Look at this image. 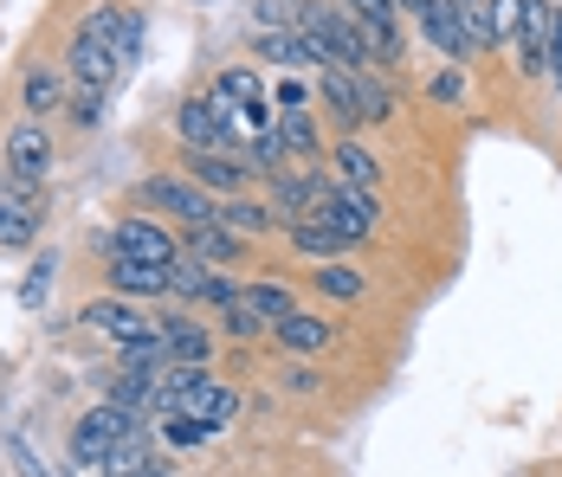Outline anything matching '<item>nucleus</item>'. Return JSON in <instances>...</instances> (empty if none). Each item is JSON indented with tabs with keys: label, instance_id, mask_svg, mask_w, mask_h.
<instances>
[{
	"label": "nucleus",
	"instance_id": "1",
	"mask_svg": "<svg viewBox=\"0 0 562 477\" xmlns=\"http://www.w3.org/2000/svg\"><path fill=\"white\" fill-rule=\"evenodd\" d=\"M130 432H143V420H130L123 407L98 400V407L78 420V432H71V458H78V465H104V452H111V445H123Z\"/></svg>",
	"mask_w": 562,
	"mask_h": 477
},
{
	"label": "nucleus",
	"instance_id": "2",
	"mask_svg": "<svg viewBox=\"0 0 562 477\" xmlns=\"http://www.w3.org/2000/svg\"><path fill=\"white\" fill-rule=\"evenodd\" d=\"M46 168H53V136H46V123H33V116L13 123V136H7V181L40 188Z\"/></svg>",
	"mask_w": 562,
	"mask_h": 477
},
{
	"label": "nucleus",
	"instance_id": "3",
	"mask_svg": "<svg viewBox=\"0 0 562 477\" xmlns=\"http://www.w3.org/2000/svg\"><path fill=\"white\" fill-rule=\"evenodd\" d=\"M175 129H181L188 149H207V156H226V143H233V123H226L221 98H188L181 116H175Z\"/></svg>",
	"mask_w": 562,
	"mask_h": 477
},
{
	"label": "nucleus",
	"instance_id": "4",
	"mask_svg": "<svg viewBox=\"0 0 562 477\" xmlns=\"http://www.w3.org/2000/svg\"><path fill=\"white\" fill-rule=\"evenodd\" d=\"M143 201L156 213H175V219H188V226H214L221 219V207H214V194L207 188H194V181H143Z\"/></svg>",
	"mask_w": 562,
	"mask_h": 477
},
{
	"label": "nucleus",
	"instance_id": "5",
	"mask_svg": "<svg viewBox=\"0 0 562 477\" xmlns=\"http://www.w3.org/2000/svg\"><path fill=\"white\" fill-rule=\"evenodd\" d=\"M85 322H91L98 336H111L116 349H136V342L162 336V317H143L136 304H116V297H104V304H91V310H85Z\"/></svg>",
	"mask_w": 562,
	"mask_h": 477
},
{
	"label": "nucleus",
	"instance_id": "6",
	"mask_svg": "<svg viewBox=\"0 0 562 477\" xmlns=\"http://www.w3.org/2000/svg\"><path fill=\"white\" fill-rule=\"evenodd\" d=\"M375 219H382L375 188H337V201H330V213H324L317 226H330V232H342V239L356 246V239H369V232H375ZM297 226H304V219H297Z\"/></svg>",
	"mask_w": 562,
	"mask_h": 477
},
{
	"label": "nucleus",
	"instance_id": "7",
	"mask_svg": "<svg viewBox=\"0 0 562 477\" xmlns=\"http://www.w3.org/2000/svg\"><path fill=\"white\" fill-rule=\"evenodd\" d=\"M420 33L440 46L447 58H472V26H465V0H427L420 7Z\"/></svg>",
	"mask_w": 562,
	"mask_h": 477
},
{
	"label": "nucleus",
	"instance_id": "8",
	"mask_svg": "<svg viewBox=\"0 0 562 477\" xmlns=\"http://www.w3.org/2000/svg\"><path fill=\"white\" fill-rule=\"evenodd\" d=\"M116 71H123V65H116L111 46H98V39H78V33H71V53H65V78H71L78 91H111Z\"/></svg>",
	"mask_w": 562,
	"mask_h": 477
},
{
	"label": "nucleus",
	"instance_id": "9",
	"mask_svg": "<svg viewBox=\"0 0 562 477\" xmlns=\"http://www.w3.org/2000/svg\"><path fill=\"white\" fill-rule=\"evenodd\" d=\"M111 252L143 259V265H175V239L156 226V219H123V226L111 232Z\"/></svg>",
	"mask_w": 562,
	"mask_h": 477
},
{
	"label": "nucleus",
	"instance_id": "10",
	"mask_svg": "<svg viewBox=\"0 0 562 477\" xmlns=\"http://www.w3.org/2000/svg\"><path fill=\"white\" fill-rule=\"evenodd\" d=\"M188 174H194V188H207L221 201H239V188H246V161L207 156V149H188Z\"/></svg>",
	"mask_w": 562,
	"mask_h": 477
},
{
	"label": "nucleus",
	"instance_id": "11",
	"mask_svg": "<svg viewBox=\"0 0 562 477\" xmlns=\"http://www.w3.org/2000/svg\"><path fill=\"white\" fill-rule=\"evenodd\" d=\"M259 58H266V65H284L291 78H297L304 65H330L324 46H317L311 33H297V26H291V33H259Z\"/></svg>",
	"mask_w": 562,
	"mask_h": 477
},
{
	"label": "nucleus",
	"instance_id": "12",
	"mask_svg": "<svg viewBox=\"0 0 562 477\" xmlns=\"http://www.w3.org/2000/svg\"><path fill=\"white\" fill-rule=\"evenodd\" d=\"M162 342H169L175 368H207V362H214V336L188 317H162Z\"/></svg>",
	"mask_w": 562,
	"mask_h": 477
},
{
	"label": "nucleus",
	"instance_id": "13",
	"mask_svg": "<svg viewBox=\"0 0 562 477\" xmlns=\"http://www.w3.org/2000/svg\"><path fill=\"white\" fill-rule=\"evenodd\" d=\"M181 413H188V420H201L207 432H221V425L239 413V394L221 387V381H201V387H188V394H181Z\"/></svg>",
	"mask_w": 562,
	"mask_h": 477
},
{
	"label": "nucleus",
	"instance_id": "14",
	"mask_svg": "<svg viewBox=\"0 0 562 477\" xmlns=\"http://www.w3.org/2000/svg\"><path fill=\"white\" fill-rule=\"evenodd\" d=\"M111 291L116 297H162L169 291V265H143V259L111 252Z\"/></svg>",
	"mask_w": 562,
	"mask_h": 477
},
{
	"label": "nucleus",
	"instance_id": "15",
	"mask_svg": "<svg viewBox=\"0 0 562 477\" xmlns=\"http://www.w3.org/2000/svg\"><path fill=\"white\" fill-rule=\"evenodd\" d=\"M65 84H71V78H65V65H33V71L20 78V104H26V116H33V123H40V116H53L58 98H65Z\"/></svg>",
	"mask_w": 562,
	"mask_h": 477
},
{
	"label": "nucleus",
	"instance_id": "16",
	"mask_svg": "<svg viewBox=\"0 0 562 477\" xmlns=\"http://www.w3.org/2000/svg\"><path fill=\"white\" fill-rule=\"evenodd\" d=\"M40 239V219L26 201H13V194H0V252H26Z\"/></svg>",
	"mask_w": 562,
	"mask_h": 477
},
{
	"label": "nucleus",
	"instance_id": "17",
	"mask_svg": "<svg viewBox=\"0 0 562 477\" xmlns=\"http://www.w3.org/2000/svg\"><path fill=\"white\" fill-rule=\"evenodd\" d=\"M214 226H226L233 239H259V232H272L279 219H272L266 201H221V219H214Z\"/></svg>",
	"mask_w": 562,
	"mask_h": 477
},
{
	"label": "nucleus",
	"instance_id": "18",
	"mask_svg": "<svg viewBox=\"0 0 562 477\" xmlns=\"http://www.w3.org/2000/svg\"><path fill=\"white\" fill-rule=\"evenodd\" d=\"M330 168H337V181H342V188H375V174H382V161L369 156V149H362L356 136L330 149Z\"/></svg>",
	"mask_w": 562,
	"mask_h": 477
},
{
	"label": "nucleus",
	"instance_id": "19",
	"mask_svg": "<svg viewBox=\"0 0 562 477\" xmlns=\"http://www.w3.org/2000/svg\"><path fill=\"white\" fill-rule=\"evenodd\" d=\"M279 143H284V156H297V161L324 156V143H317V123H311V110H279Z\"/></svg>",
	"mask_w": 562,
	"mask_h": 477
},
{
	"label": "nucleus",
	"instance_id": "20",
	"mask_svg": "<svg viewBox=\"0 0 562 477\" xmlns=\"http://www.w3.org/2000/svg\"><path fill=\"white\" fill-rule=\"evenodd\" d=\"M143 465H156V458H149V425H143V432H130L123 445H111V452H104V465H98V477H136Z\"/></svg>",
	"mask_w": 562,
	"mask_h": 477
},
{
	"label": "nucleus",
	"instance_id": "21",
	"mask_svg": "<svg viewBox=\"0 0 562 477\" xmlns=\"http://www.w3.org/2000/svg\"><path fill=\"white\" fill-rule=\"evenodd\" d=\"M214 98H221L226 110H246V104H266V84H259V71L233 65V71H221V78H214Z\"/></svg>",
	"mask_w": 562,
	"mask_h": 477
},
{
	"label": "nucleus",
	"instance_id": "22",
	"mask_svg": "<svg viewBox=\"0 0 562 477\" xmlns=\"http://www.w3.org/2000/svg\"><path fill=\"white\" fill-rule=\"evenodd\" d=\"M272 336H279L291 355H317V349L330 342V322H317V317H304V310H297V317H284Z\"/></svg>",
	"mask_w": 562,
	"mask_h": 477
},
{
	"label": "nucleus",
	"instance_id": "23",
	"mask_svg": "<svg viewBox=\"0 0 562 477\" xmlns=\"http://www.w3.org/2000/svg\"><path fill=\"white\" fill-rule=\"evenodd\" d=\"M389 116H394L389 84L375 71H356V123H389Z\"/></svg>",
	"mask_w": 562,
	"mask_h": 477
},
{
	"label": "nucleus",
	"instance_id": "24",
	"mask_svg": "<svg viewBox=\"0 0 562 477\" xmlns=\"http://www.w3.org/2000/svg\"><path fill=\"white\" fill-rule=\"evenodd\" d=\"M188 246H194L201 265H226V259H239V239H233L226 226H188Z\"/></svg>",
	"mask_w": 562,
	"mask_h": 477
},
{
	"label": "nucleus",
	"instance_id": "25",
	"mask_svg": "<svg viewBox=\"0 0 562 477\" xmlns=\"http://www.w3.org/2000/svg\"><path fill=\"white\" fill-rule=\"evenodd\" d=\"M246 310H252V317H266L272 329H279L284 317H297L291 291H279V284H246Z\"/></svg>",
	"mask_w": 562,
	"mask_h": 477
},
{
	"label": "nucleus",
	"instance_id": "26",
	"mask_svg": "<svg viewBox=\"0 0 562 477\" xmlns=\"http://www.w3.org/2000/svg\"><path fill=\"white\" fill-rule=\"evenodd\" d=\"M291 246H297L304 259H337L349 239H342V232H330V226H317V219H304V226H291Z\"/></svg>",
	"mask_w": 562,
	"mask_h": 477
},
{
	"label": "nucleus",
	"instance_id": "27",
	"mask_svg": "<svg viewBox=\"0 0 562 477\" xmlns=\"http://www.w3.org/2000/svg\"><path fill=\"white\" fill-rule=\"evenodd\" d=\"M324 98H330V110L356 129V71H349V65H324Z\"/></svg>",
	"mask_w": 562,
	"mask_h": 477
},
{
	"label": "nucleus",
	"instance_id": "28",
	"mask_svg": "<svg viewBox=\"0 0 562 477\" xmlns=\"http://www.w3.org/2000/svg\"><path fill=\"white\" fill-rule=\"evenodd\" d=\"M342 13H349L362 33H389V26H401V7H394V0H342Z\"/></svg>",
	"mask_w": 562,
	"mask_h": 477
},
{
	"label": "nucleus",
	"instance_id": "29",
	"mask_svg": "<svg viewBox=\"0 0 562 477\" xmlns=\"http://www.w3.org/2000/svg\"><path fill=\"white\" fill-rule=\"evenodd\" d=\"M143 39H149V20L123 7V20H116V46H111V53H116V65H123V71H130V65L143 58Z\"/></svg>",
	"mask_w": 562,
	"mask_h": 477
},
{
	"label": "nucleus",
	"instance_id": "30",
	"mask_svg": "<svg viewBox=\"0 0 562 477\" xmlns=\"http://www.w3.org/2000/svg\"><path fill=\"white\" fill-rule=\"evenodd\" d=\"M246 174H259V181H279V174H284V143H279V129H272V136H259V143L246 149Z\"/></svg>",
	"mask_w": 562,
	"mask_h": 477
},
{
	"label": "nucleus",
	"instance_id": "31",
	"mask_svg": "<svg viewBox=\"0 0 562 477\" xmlns=\"http://www.w3.org/2000/svg\"><path fill=\"white\" fill-rule=\"evenodd\" d=\"M317 291L337 297V304H356V297H362V271H349L342 259H330V265L317 271Z\"/></svg>",
	"mask_w": 562,
	"mask_h": 477
},
{
	"label": "nucleus",
	"instance_id": "32",
	"mask_svg": "<svg viewBox=\"0 0 562 477\" xmlns=\"http://www.w3.org/2000/svg\"><path fill=\"white\" fill-rule=\"evenodd\" d=\"M207 277H214V271L201 265V259H175V265H169V291H175V297H188V304H194V297L207 291Z\"/></svg>",
	"mask_w": 562,
	"mask_h": 477
},
{
	"label": "nucleus",
	"instance_id": "33",
	"mask_svg": "<svg viewBox=\"0 0 562 477\" xmlns=\"http://www.w3.org/2000/svg\"><path fill=\"white\" fill-rule=\"evenodd\" d=\"M297 13H304V0H259V7H252L259 33H291V26H297Z\"/></svg>",
	"mask_w": 562,
	"mask_h": 477
},
{
	"label": "nucleus",
	"instance_id": "34",
	"mask_svg": "<svg viewBox=\"0 0 562 477\" xmlns=\"http://www.w3.org/2000/svg\"><path fill=\"white\" fill-rule=\"evenodd\" d=\"M53 271H58V259L46 252V259H33V271H26V284H20V304L26 310H40L46 297H53Z\"/></svg>",
	"mask_w": 562,
	"mask_h": 477
},
{
	"label": "nucleus",
	"instance_id": "35",
	"mask_svg": "<svg viewBox=\"0 0 562 477\" xmlns=\"http://www.w3.org/2000/svg\"><path fill=\"white\" fill-rule=\"evenodd\" d=\"M162 439H169V445H207L214 432H207L201 420H188V413L175 407V413H162Z\"/></svg>",
	"mask_w": 562,
	"mask_h": 477
},
{
	"label": "nucleus",
	"instance_id": "36",
	"mask_svg": "<svg viewBox=\"0 0 562 477\" xmlns=\"http://www.w3.org/2000/svg\"><path fill=\"white\" fill-rule=\"evenodd\" d=\"M485 7H492V33L517 46L524 39V0H485Z\"/></svg>",
	"mask_w": 562,
	"mask_h": 477
},
{
	"label": "nucleus",
	"instance_id": "37",
	"mask_svg": "<svg viewBox=\"0 0 562 477\" xmlns=\"http://www.w3.org/2000/svg\"><path fill=\"white\" fill-rule=\"evenodd\" d=\"M226 336H233V342H259V336H272V322L252 317L246 304H233V310H226Z\"/></svg>",
	"mask_w": 562,
	"mask_h": 477
},
{
	"label": "nucleus",
	"instance_id": "38",
	"mask_svg": "<svg viewBox=\"0 0 562 477\" xmlns=\"http://www.w3.org/2000/svg\"><path fill=\"white\" fill-rule=\"evenodd\" d=\"M272 104H279V110H311V84H304V78H279Z\"/></svg>",
	"mask_w": 562,
	"mask_h": 477
},
{
	"label": "nucleus",
	"instance_id": "39",
	"mask_svg": "<svg viewBox=\"0 0 562 477\" xmlns=\"http://www.w3.org/2000/svg\"><path fill=\"white\" fill-rule=\"evenodd\" d=\"M201 304H214V310H233V304H246V291H239V284H226V277H207Z\"/></svg>",
	"mask_w": 562,
	"mask_h": 477
},
{
	"label": "nucleus",
	"instance_id": "40",
	"mask_svg": "<svg viewBox=\"0 0 562 477\" xmlns=\"http://www.w3.org/2000/svg\"><path fill=\"white\" fill-rule=\"evenodd\" d=\"M71 116H78V123H98V116H104V91H78V84H71Z\"/></svg>",
	"mask_w": 562,
	"mask_h": 477
},
{
	"label": "nucleus",
	"instance_id": "41",
	"mask_svg": "<svg viewBox=\"0 0 562 477\" xmlns=\"http://www.w3.org/2000/svg\"><path fill=\"white\" fill-rule=\"evenodd\" d=\"M434 98H440V104H459V98H465V78H459V71H440V78H434Z\"/></svg>",
	"mask_w": 562,
	"mask_h": 477
},
{
	"label": "nucleus",
	"instance_id": "42",
	"mask_svg": "<svg viewBox=\"0 0 562 477\" xmlns=\"http://www.w3.org/2000/svg\"><path fill=\"white\" fill-rule=\"evenodd\" d=\"M284 387H291V394H317V374H311V368H291V374H284Z\"/></svg>",
	"mask_w": 562,
	"mask_h": 477
},
{
	"label": "nucleus",
	"instance_id": "43",
	"mask_svg": "<svg viewBox=\"0 0 562 477\" xmlns=\"http://www.w3.org/2000/svg\"><path fill=\"white\" fill-rule=\"evenodd\" d=\"M550 78H557V91H562V46L550 53Z\"/></svg>",
	"mask_w": 562,
	"mask_h": 477
},
{
	"label": "nucleus",
	"instance_id": "44",
	"mask_svg": "<svg viewBox=\"0 0 562 477\" xmlns=\"http://www.w3.org/2000/svg\"><path fill=\"white\" fill-rule=\"evenodd\" d=\"M136 477H175V472H169V465H143Z\"/></svg>",
	"mask_w": 562,
	"mask_h": 477
}]
</instances>
